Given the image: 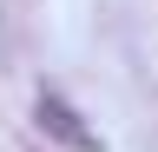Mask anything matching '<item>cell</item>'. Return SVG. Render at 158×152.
Here are the masks:
<instances>
[{"instance_id": "6da1fadb", "label": "cell", "mask_w": 158, "mask_h": 152, "mask_svg": "<svg viewBox=\"0 0 158 152\" xmlns=\"http://www.w3.org/2000/svg\"><path fill=\"white\" fill-rule=\"evenodd\" d=\"M40 126H46L53 139H66L73 152H99V139H92L86 126H79V112H73L66 99H53V93H46V99H40Z\"/></svg>"}]
</instances>
